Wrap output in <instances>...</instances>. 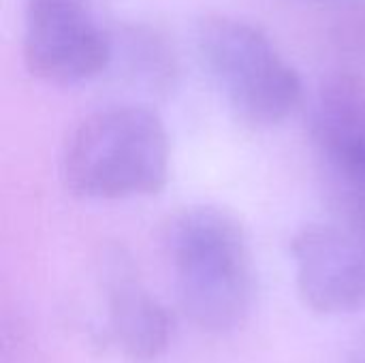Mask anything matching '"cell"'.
I'll return each mask as SVG.
<instances>
[{
  "instance_id": "cell-1",
  "label": "cell",
  "mask_w": 365,
  "mask_h": 363,
  "mask_svg": "<svg viewBox=\"0 0 365 363\" xmlns=\"http://www.w3.org/2000/svg\"><path fill=\"white\" fill-rule=\"evenodd\" d=\"M178 302L207 334H229L246 323L255 304V263L242 223L216 205L173 214L165 233Z\"/></svg>"
},
{
  "instance_id": "cell-2",
  "label": "cell",
  "mask_w": 365,
  "mask_h": 363,
  "mask_svg": "<svg viewBox=\"0 0 365 363\" xmlns=\"http://www.w3.org/2000/svg\"><path fill=\"white\" fill-rule=\"evenodd\" d=\"M171 145L163 118L137 103L105 105L66 135L60 173L68 193L92 201L158 195L169 180Z\"/></svg>"
},
{
  "instance_id": "cell-3",
  "label": "cell",
  "mask_w": 365,
  "mask_h": 363,
  "mask_svg": "<svg viewBox=\"0 0 365 363\" xmlns=\"http://www.w3.org/2000/svg\"><path fill=\"white\" fill-rule=\"evenodd\" d=\"M195 39L205 68L246 124L274 126L302 105V75L257 24L207 13L197 21Z\"/></svg>"
},
{
  "instance_id": "cell-4",
  "label": "cell",
  "mask_w": 365,
  "mask_h": 363,
  "mask_svg": "<svg viewBox=\"0 0 365 363\" xmlns=\"http://www.w3.org/2000/svg\"><path fill=\"white\" fill-rule=\"evenodd\" d=\"M21 60L45 83H81L109 66L111 32L88 0H24Z\"/></svg>"
},
{
  "instance_id": "cell-5",
  "label": "cell",
  "mask_w": 365,
  "mask_h": 363,
  "mask_svg": "<svg viewBox=\"0 0 365 363\" xmlns=\"http://www.w3.org/2000/svg\"><path fill=\"white\" fill-rule=\"evenodd\" d=\"M310 137L338 216L365 223V79L336 73L310 107Z\"/></svg>"
},
{
  "instance_id": "cell-6",
  "label": "cell",
  "mask_w": 365,
  "mask_h": 363,
  "mask_svg": "<svg viewBox=\"0 0 365 363\" xmlns=\"http://www.w3.org/2000/svg\"><path fill=\"white\" fill-rule=\"evenodd\" d=\"M297 291L321 315L365 310V223L336 216L304 227L291 242Z\"/></svg>"
},
{
  "instance_id": "cell-7",
  "label": "cell",
  "mask_w": 365,
  "mask_h": 363,
  "mask_svg": "<svg viewBox=\"0 0 365 363\" xmlns=\"http://www.w3.org/2000/svg\"><path fill=\"white\" fill-rule=\"evenodd\" d=\"M107 338L133 363L160 359L171 342L167 308L133 276L120 274L107 287Z\"/></svg>"
},
{
  "instance_id": "cell-8",
  "label": "cell",
  "mask_w": 365,
  "mask_h": 363,
  "mask_svg": "<svg viewBox=\"0 0 365 363\" xmlns=\"http://www.w3.org/2000/svg\"><path fill=\"white\" fill-rule=\"evenodd\" d=\"M111 32V60L120 62L128 75L148 88L163 90L175 77V56L167 39L150 26L124 24Z\"/></svg>"
},
{
  "instance_id": "cell-9",
  "label": "cell",
  "mask_w": 365,
  "mask_h": 363,
  "mask_svg": "<svg viewBox=\"0 0 365 363\" xmlns=\"http://www.w3.org/2000/svg\"><path fill=\"white\" fill-rule=\"evenodd\" d=\"M346 363H365V332L357 338V342L353 344Z\"/></svg>"
}]
</instances>
